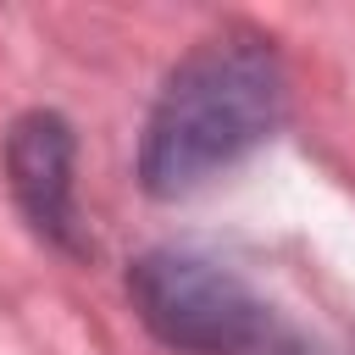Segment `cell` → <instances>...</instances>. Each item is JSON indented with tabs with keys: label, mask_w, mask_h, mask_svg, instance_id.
I'll list each match as a JSON object with an SVG mask.
<instances>
[{
	"label": "cell",
	"mask_w": 355,
	"mask_h": 355,
	"mask_svg": "<svg viewBox=\"0 0 355 355\" xmlns=\"http://www.w3.org/2000/svg\"><path fill=\"white\" fill-rule=\"evenodd\" d=\"M6 183L33 233L61 250H83L72 216V128L55 111H28L6 133Z\"/></svg>",
	"instance_id": "obj_3"
},
{
	"label": "cell",
	"mask_w": 355,
	"mask_h": 355,
	"mask_svg": "<svg viewBox=\"0 0 355 355\" xmlns=\"http://www.w3.org/2000/svg\"><path fill=\"white\" fill-rule=\"evenodd\" d=\"M139 322L183 355H244L266 338L261 294L200 250H150L128 272Z\"/></svg>",
	"instance_id": "obj_2"
},
{
	"label": "cell",
	"mask_w": 355,
	"mask_h": 355,
	"mask_svg": "<svg viewBox=\"0 0 355 355\" xmlns=\"http://www.w3.org/2000/svg\"><path fill=\"white\" fill-rule=\"evenodd\" d=\"M283 105H288V72L261 33L200 39L166 72L150 105L139 144V183L155 200L205 189L216 172L239 166L277 133Z\"/></svg>",
	"instance_id": "obj_1"
}]
</instances>
